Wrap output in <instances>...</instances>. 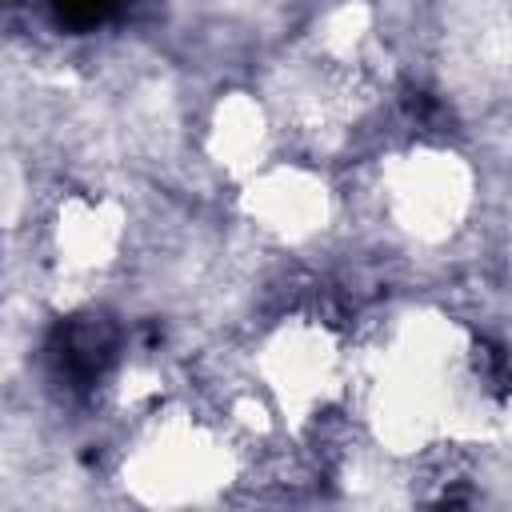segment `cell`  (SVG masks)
I'll return each instance as SVG.
<instances>
[{
	"label": "cell",
	"instance_id": "cell-5",
	"mask_svg": "<svg viewBox=\"0 0 512 512\" xmlns=\"http://www.w3.org/2000/svg\"><path fill=\"white\" fill-rule=\"evenodd\" d=\"M116 244V216L104 204H76L60 228V248H68L72 268H96Z\"/></svg>",
	"mask_w": 512,
	"mask_h": 512
},
{
	"label": "cell",
	"instance_id": "cell-1",
	"mask_svg": "<svg viewBox=\"0 0 512 512\" xmlns=\"http://www.w3.org/2000/svg\"><path fill=\"white\" fill-rule=\"evenodd\" d=\"M468 204L464 172L452 156H412L392 172V212L416 236H444Z\"/></svg>",
	"mask_w": 512,
	"mask_h": 512
},
{
	"label": "cell",
	"instance_id": "cell-3",
	"mask_svg": "<svg viewBox=\"0 0 512 512\" xmlns=\"http://www.w3.org/2000/svg\"><path fill=\"white\" fill-rule=\"evenodd\" d=\"M152 456L144 460V480L140 484H152L156 500L160 496H196L200 488L216 484L220 476V456H216V444H208L200 432H164L156 436L152 444Z\"/></svg>",
	"mask_w": 512,
	"mask_h": 512
},
{
	"label": "cell",
	"instance_id": "cell-6",
	"mask_svg": "<svg viewBox=\"0 0 512 512\" xmlns=\"http://www.w3.org/2000/svg\"><path fill=\"white\" fill-rule=\"evenodd\" d=\"M216 136H220V156H228V164H248L260 152L264 128H260V116L248 104H232L220 116V132Z\"/></svg>",
	"mask_w": 512,
	"mask_h": 512
},
{
	"label": "cell",
	"instance_id": "cell-4",
	"mask_svg": "<svg viewBox=\"0 0 512 512\" xmlns=\"http://www.w3.org/2000/svg\"><path fill=\"white\" fill-rule=\"evenodd\" d=\"M252 212L260 220H268L264 228L300 240V236L324 228L328 196L316 180H304L300 172H280V176L264 180L260 192L252 188Z\"/></svg>",
	"mask_w": 512,
	"mask_h": 512
},
{
	"label": "cell",
	"instance_id": "cell-2",
	"mask_svg": "<svg viewBox=\"0 0 512 512\" xmlns=\"http://www.w3.org/2000/svg\"><path fill=\"white\" fill-rule=\"evenodd\" d=\"M272 388L288 408H312L336 384V348L324 328L292 324L268 348Z\"/></svg>",
	"mask_w": 512,
	"mask_h": 512
}]
</instances>
